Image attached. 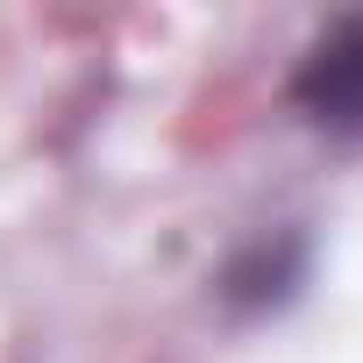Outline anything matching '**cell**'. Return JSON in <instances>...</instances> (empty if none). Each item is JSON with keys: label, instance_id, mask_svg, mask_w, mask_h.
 <instances>
[{"label": "cell", "instance_id": "cell-1", "mask_svg": "<svg viewBox=\"0 0 363 363\" xmlns=\"http://www.w3.org/2000/svg\"><path fill=\"white\" fill-rule=\"evenodd\" d=\"M292 100L328 128H363V15H342L299 65Z\"/></svg>", "mask_w": 363, "mask_h": 363}, {"label": "cell", "instance_id": "cell-2", "mask_svg": "<svg viewBox=\"0 0 363 363\" xmlns=\"http://www.w3.org/2000/svg\"><path fill=\"white\" fill-rule=\"evenodd\" d=\"M299 278H306V235H257L250 250L228 257L221 299L235 313H271V306H285L299 292Z\"/></svg>", "mask_w": 363, "mask_h": 363}]
</instances>
